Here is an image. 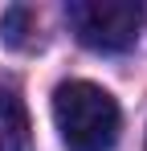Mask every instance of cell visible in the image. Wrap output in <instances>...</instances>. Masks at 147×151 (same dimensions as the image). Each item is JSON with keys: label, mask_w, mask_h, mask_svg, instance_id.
<instances>
[{"label": "cell", "mask_w": 147, "mask_h": 151, "mask_svg": "<svg viewBox=\"0 0 147 151\" xmlns=\"http://www.w3.org/2000/svg\"><path fill=\"white\" fill-rule=\"evenodd\" d=\"M53 123L66 151H110L119 143L122 114L110 90L94 82H61L53 90Z\"/></svg>", "instance_id": "1"}, {"label": "cell", "mask_w": 147, "mask_h": 151, "mask_svg": "<svg viewBox=\"0 0 147 151\" xmlns=\"http://www.w3.org/2000/svg\"><path fill=\"white\" fill-rule=\"evenodd\" d=\"M66 21L86 49L122 53L139 37L143 8L127 4V0H74V4H66Z\"/></svg>", "instance_id": "2"}, {"label": "cell", "mask_w": 147, "mask_h": 151, "mask_svg": "<svg viewBox=\"0 0 147 151\" xmlns=\"http://www.w3.org/2000/svg\"><path fill=\"white\" fill-rule=\"evenodd\" d=\"M0 151H33V127L21 90L8 82L0 86Z\"/></svg>", "instance_id": "3"}, {"label": "cell", "mask_w": 147, "mask_h": 151, "mask_svg": "<svg viewBox=\"0 0 147 151\" xmlns=\"http://www.w3.org/2000/svg\"><path fill=\"white\" fill-rule=\"evenodd\" d=\"M29 25H33V12H29L24 4L4 8V17H0V41H4L8 49H21V45H29Z\"/></svg>", "instance_id": "4"}]
</instances>
